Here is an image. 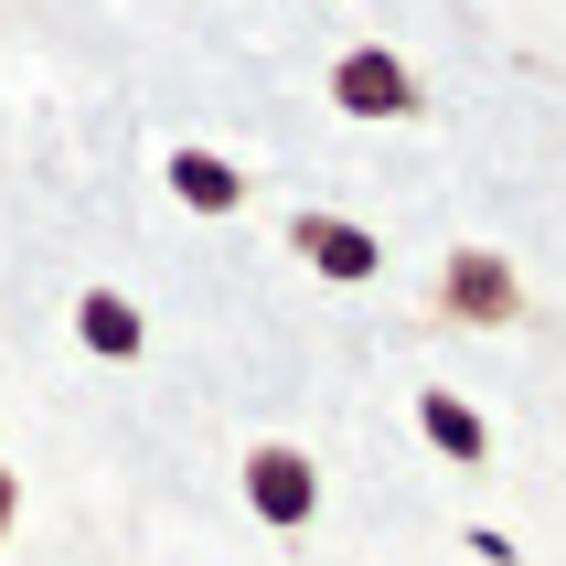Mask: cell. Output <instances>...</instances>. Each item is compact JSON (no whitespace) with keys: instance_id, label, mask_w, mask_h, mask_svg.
<instances>
[{"instance_id":"3957f363","label":"cell","mask_w":566,"mask_h":566,"mask_svg":"<svg viewBox=\"0 0 566 566\" xmlns=\"http://www.w3.org/2000/svg\"><path fill=\"white\" fill-rule=\"evenodd\" d=\"M439 311H449V321H471V332H503V321L524 311V279H513L492 247H460V256L439 268Z\"/></svg>"},{"instance_id":"7a4b0ae2","label":"cell","mask_w":566,"mask_h":566,"mask_svg":"<svg viewBox=\"0 0 566 566\" xmlns=\"http://www.w3.org/2000/svg\"><path fill=\"white\" fill-rule=\"evenodd\" d=\"M247 503H256V524L300 535V524L321 513V471H311V449H289V439L247 449Z\"/></svg>"},{"instance_id":"52a82bcc","label":"cell","mask_w":566,"mask_h":566,"mask_svg":"<svg viewBox=\"0 0 566 566\" xmlns=\"http://www.w3.org/2000/svg\"><path fill=\"white\" fill-rule=\"evenodd\" d=\"M417 428H428V439H439L449 460H460V471H481V460H492V428H481V417L460 407V396H439V385L417 396Z\"/></svg>"},{"instance_id":"277c9868","label":"cell","mask_w":566,"mask_h":566,"mask_svg":"<svg viewBox=\"0 0 566 566\" xmlns=\"http://www.w3.org/2000/svg\"><path fill=\"white\" fill-rule=\"evenodd\" d=\"M289 247L311 256L321 279H343V289H364V279L385 268V247L364 235V224H343V214H289Z\"/></svg>"},{"instance_id":"6da1fadb","label":"cell","mask_w":566,"mask_h":566,"mask_svg":"<svg viewBox=\"0 0 566 566\" xmlns=\"http://www.w3.org/2000/svg\"><path fill=\"white\" fill-rule=\"evenodd\" d=\"M332 107H343V118H364V128H407L428 96H417V75H407V54H396V43H353V54L332 64Z\"/></svg>"},{"instance_id":"5b68a950","label":"cell","mask_w":566,"mask_h":566,"mask_svg":"<svg viewBox=\"0 0 566 566\" xmlns=\"http://www.w3.org/2000/svg\"><path fill=\"white\" fill-rule=\"evenodd\" d=\"M75 343L107 353V364H128V353L150 343V321H139V300H118V289H86V300H75Z\"/></svg>"},{"instance_id":"ba28073f","label":"cell","mask_w":566,"mask_h":566,"mask_svg":"<svg viewBox=\"0 0 566 566\" xmlns=\"http://www.w3.org/2000/svg\"><path fill=\"white\" fill-rule=\"evenodd\" d=\"M11 524H22V481H11V460H0V545H11Z\"/></svg>"},{"instance_id":"8992f818","label":"cell","mask_w":566,"mask_h":566,"mask_svg":"<svg viewBox=\"0 0 566 566\" xmlns=\"http://www.w3.org/2000/svg\"><path fill=\"white\" fill-rule=\"evenodd\" d=\"M171 192H182L192 214H235V203H247V171L224 150H171Z\"/></svg>"}]
</instances>
